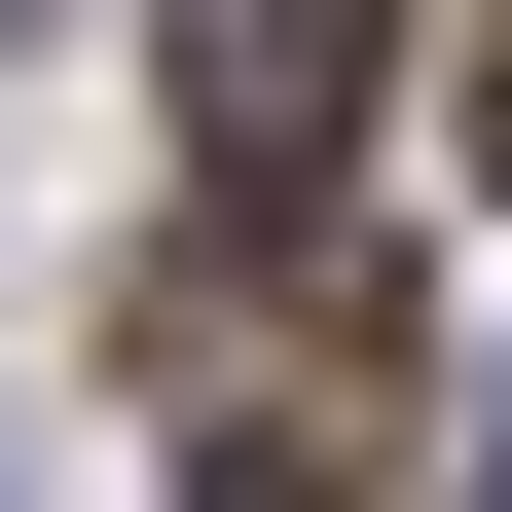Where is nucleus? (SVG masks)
I'll return each mask as SVG.
<instances>
[{
    "label": "nucleus",
    "mask_w": 512,
    "mask_h": 512,
    "mask_svg": "<svg viewBox=\"0 0 512 512\" xmlns=\"http://www.w3.org/2000/svg\"><path fill=\"white\" fill-rule=\"evenodd\" d=\"M476 183H512V74H476Z\"/></svg>",
    "instance_id": "2"
},
{
    "label": "nucleus",
    "mask_w": 512,
    "mask_h": 512,
    "mask_svg": "<svg viewBox=\"0 0 512 512\" xmlns=\"http://www.w3.org/2000/svg\"><path fill=\"white\" fill-rule=\"evenodd\" d=\"M366 37H403V0H183V147H220V183H330Z\"/></svg>",
    "instance_id": "1"
}]
</instances>
